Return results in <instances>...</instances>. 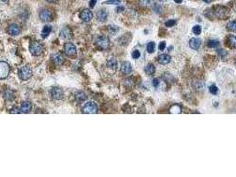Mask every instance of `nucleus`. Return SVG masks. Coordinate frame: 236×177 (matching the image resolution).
<instances>
[{"label":"nucleus","instance_id":"5701e85b","mask_svg":"<svg viewBox=\"0 0 236 177\" xmlns=\"http://www.w3.org/2000/svg\"><path fill=\"white\" fill-rule=\"evenodd\" d=\"M207 45H208V47H210V48H215V47H218V46L219 45V42H218V40L211 39V40H209V41H208Z\"/></svg>","mask_w":236,"mask_h":177},{"label":"nucleus","instance_id":"20e7f679","mask_svg":"<svg viewBox=\"0 0 236 177\" xmlns=\"http://www.w3.org/2000/svg\"><path fill=\"white\" fill-rule=\"evenodd\" d=\"M10 73V66L5 61H0V80L5 79Z\"/></svg>","mask_w":236,"mask_h":177},{"label":"nucleus","instance_id":"9b49d317","mask_svg":"<svg viewBox=\"0 0 236 177\" xmlns=\"http://www.w3.org/2000/svg\"><path fill=\"white\" fill-rule=\"evenodd\" d=\"M7 32L11 36H18L20 34V32H21V28L16 24H11L7 28Z\"/></svg>","mask_w":236,"mask_h":177},{"label":"nucleus","instance_id":"c9c22d12","mask_svg":"<svg viewBox=\"0 0 236 177\" xmlns=\"http://www.w3.org/2000/svg\"><path fill=\"white\" fill-rule=\"evenodd\" d=\"M159 83H160V82H159V80H158L157 78L154 79V81H153V85H154V87L157 88L158 85H159Z\"/></svg>","mask_w":236,"mask_h":177},{"label":"nucleus","instance_id":"c85d7f7f","mask_svg":"<svg viewBox=\"0 0 236 177\" xmlns=\"http://www.w3.org/2000/svg\"><path fill=\"white\" fill-rule=\"evenodd\" d=\"M210 92L211 94H213V95L218 94V87L215 86V85H211V86L210 87Z\"/></svg>","mask_w":236,"mask_h":177},{"label":"nucleus","instance_id":"412c9836","mask_svg":"<svg viewBox=\"0 0 236 177\" xmlns=\"http://www.w3.org/2000/svg\"><path fill=\"white\" fill-rule=\"evenodd\" d=\"M155 67L153 64H148L145 68V73L147 75H152L155 74Z\"/></svg>","mask_w":236,"mask_h":177},{"label":"nucleus","instance_id":"cd10ccee","mask_svg":"<svg viewBox=\"0 0 236 177\" xmlns=\"http://www.w3.org/2000/svg\"><path fill=\"white\" fill-rule=\"evenodd\" d=\"M192 30H193V34H195V35H200L201 32H202V28H201V26L196 25V26H194V27L193 28Z\"/></svg>","mask_w":236,"mask_h":177},{"label":"nucleus","instance_id":"f3484780","mask_svg":"<svg viewBox=\"0 0 236 177\" xmlns=\"http://www.w3.org/2000/svg\"><path fill=\"white\" fill-rule=\"evenodd\" d=\"M171 60H172V57L168 54H161L160 56H158V62L162 65H166L170 63Z\"/></svg>","mask_w":236,"mask_h":177},{"label":"nucleus","instance_id":"79ce46f5","mask_svg":"<svg viewBox=\"0 0 236 177\" xmlns=\"http://www.w3.org/2000/svg\"><path fill=\"white\" fill-rule=\"evenodd\" d=\"M203 1H204L205 3H210V2H211L212 0H203Z\"/></svg>","mask_w":236,"mask_h":177},{"label":"nucleus","instance_id":"dca6fc26","mask_svg":"<svg viewBox=\"0 0 236 177\" xmlns=\"http://www.w3.org/2000/svg\"><path fill=\"white\" fill-rule=\"evenodd\" d=\"M201 44H202V42L199 38H192L189 41V46L193 50H198Z\"/></svg>","mask_w":236,"mask_h":177},{"label":"nucleus","instance_id":"e433bc0d","mask_svg":"<svg viewBox=\"0 0 236 177\" xmlns=\"http://www.w3.org/2000/svg\"><path fill=\"white\" fill-rule=\"evenodd\" d=\"M21 112V110H19L17 107H14V108H12V111L10 112L11 114H20Z\"/></svg>","mask_w":236,"mask_h":177},{"label":"nucleus","instance_id":"423d86ee","mask_svg":"<svg viewBox=\"0 0 236 177\" xmlns=\"http://www.w3.org/2000/svg\"><path fill=\"white\" fill-rule=\"evenodd\" d=\"M39 18L42 21H45V22H48V21H51L52 19H53V13L50 10L48 9H45V10H42L39 13Z\"/></svg>","mask_w":236,"mask_h":177},{"label":"nucleus","instance_id":"473e14b6","mask_svg":"<svg viewBox=\"0 0 236 177\" xmlns=\"http://www.w3.org/2000/svg\"><path fill=\"white\" fill-rule=\"evenodd\" d=\"M139 57H140V52H139L138 50H136V51H134V52H132V58L134 59H139Z\"/></svg>","mask_w":236,"mask_h":177},{"label":"nucleus","instance_id":"c756f323","mask_svg":"<svg viewBox=\"0 0 236 177\" xmlns=\"http://www.w3.org/2000/svg\"><path fill=\"white\" fill-rule=\"evenodd\" d=\"M120 3H121V0H108L104 4H119Z\"/></svg>","mask_w":236,"mask_h":177},{"label":"nucleus","instance_id":"37998d69","mask_svg":"<svg viewBox=\"0 0 236 177\" xmlns=\"http://www.w3.org/2000/svg\"><path fill=\"white\" fill-rule=\"evenodd\" d=\"M1 1H3V2H7L8 0H1Z\"/></svg>","mask_w":236,"mask_h":177},{"label":"nucleus","instance_id":"ddd939ff","mask_svg":"<svg viewBox=\"0 0 236 177\" xmlns=\"http://www.w3.org/2000/svg\"><path fill=\"white\" fill-rule=\"evenodd\" d=\"M121 71L122 73H123L124 74H129L131 73L132 71V67H131V65L130 62L128 61H124L122 63L121 65Z\"/></svg>","mask_w":236,"mask_h":177},{"label":"nucleus","instance_id":"6e6552de","mask_svg":"<svg viewBox=\"0 0 236 177\" xmlns=\"http://www.w3.org/2000/svg\"><path fill=\"white\" fill-rule=\"evenodd\" d=\"M79 18L84 21H90L92 19V12L89 9H84L79 13Z\"/></svg>","mask_w":236,"mask_h":177},{"label":"nucleus","instance_id":"7c9ffc66","mask_svg":"<svg viewBox=\"0 0 236 177\" xmlns=\"http://www.w3.org/2000/svg\"><path fill=\"white\" fill-rule=\"evenodd\" d=\"M165 25H166L167 27H173V26L176 25V20H168V21L165 22Z\"/></svg>","mask_w":236,"mask_h":177},{"label":"nucleus","instance_id":"72a5a7b5","mask_svg":"<svg viewBox=\"0 0 236 177\" xmlns=\"http://www.w3.org/2000/svg\"><path fill=\"white\" fill-rule=\"evenodd\" d=\"M165 47H166V43L165 42H161L160 43V44H159V50L160 51H163L164 49H165Z\"/></svg>","mask_w":236,"mask_h":177},{"label":"nucleus","instance_id":"a878e982","mask_svg":"<svg viewBox=\"0 0 236 177\" xmlns=\"http://www.w3.org/2000/svg\"><path fill=\"white\" fill-rule=\"evenodd\" d=\"M227 28L229 30L236 32V20H231L229 21V23L227 24Z\"/></svg>","mask_w":236,"mask_h":177},{"label":"nucleus","instance_id":"4c0bfd02","mask_svg":"<svg viewBox=\"0 0 236 177\" xmlns=\"http://www.w3.org/2000/svg\"><path fill=\"white\" fill-rule=\"evenodd\" d=\"M96 3H97V0H91V1H90V6H91L92 8L94 7Z\"/></svg>","mask_w":236,"mask_h":177},{"label":"nucleus","instance_id":"b1692460","mask_svg":"<svg viewBox=\"0 0 236 177\" xmlns=\"http://www.w3.org/2000/svg\"><path fill=\"white\" fill-rule=\"evenodd\" d=\"M228 44L233 48H236V36L231 35V36H228Z\"/></svg>","mask_w":236,"mask_h":177},{"label":"nucleus","instance_id":"aec40b11","mask_svg":"<svg viewBox=\"0 0 236 177\" xmlns=\"http://www.w3.org/2000/svg\"><path fill=\"white\" fill-rule=\"evenodd\" d=\"M51 31H52V27H51V26H49V25H46V26H45V27H44V28L42 29V32H41V36H42L43 38H46V37H47V36L50 35Z\"/></svg>","mask_w":236,"mask_h":177},{"label":"nucleus","instance_id":"9d476101","mask_svg":"<svg viewBox=\"0 0 236 177\" xmlns=\"http://www.w3.org/2000/svg\"><path fill=\"white\" fill-rule=\"evenodd\" d=\"M51 96L53 98H54L56 100H59L63 97V90L59 87H54L51 90Z\"/></svg>","mask_w":236,"mask_h":177},{"label":"nucleus","instance_id":"f704fd0d","mask_svg":"<svg viewBox=\"0 0 236 177\" xmlns=\"http://www.w3.org/2000/svg\"><path fill=\"white\" fill-rule=\"evenodd\" d=\"M218 53L220 55V56H224V55H226V52L225 51V50H223V49H219V50H218Z\"/></svg>","mask_w":236,"mask_h":177},{"label":"nucleus","instance_id":"ea45409f","mask_svg":"<svg viewBox=\"0 0 236 177\" xmlns=\"http://www.w3.org/2000/svg\"><path fill=\"white\" fill-rule=\"evenodd\" d=\"M174 1H175V3H177V4H180V3H182L183 0H174Z\"/></svg>","mask_w":236,"mask_h":177},{"label":"nucleus","instance_id":"393cba45","mask_svg":"<svg viewBox=\"0 0 236 177\" xmlns=\"http://www.w3.org/2000/svg\"><path fill=\"white\" fill-rule=\"evenodd\" d=\"M155 44L154 42H150L148 43L147 46V50L149 53H153L155 52Z\"/></svg>","mask_w":236,"mask_h":177},{"label":"nucleus","instance_id":"0eeeda50","mask_svg":"<svg viewBox=\"0 0 236 177\" xmlns=\"http://www.w3.org/2000/svg\"><path fill=\"white\" fill-rule=\"evenodd\" d=\"M64 52L68 56H73L76 53V47L72 43H67L64 45Z\"/></svg>","mask_w":236,"mask_h":177},{"label":"nucleus","instance_id":"a19ab883","mask_svg":"<svg viewBox=\"0 0 236 177\" xmlns=\"http://www.w3.org/2000/svg\"><path fill=\"white\" fill-rule=\"evenodd\" d=\"M47 2H49V3H54V2H56V0H46Z\"/></svg>","mask_w":236,"mask_h":177},{"label":"nucleus","instance_id":"7ed1b4c3","mask_svg":"<svg viewBox=\"0 0 236 177\" xmlns=\"http://www.w3.org/2000/svg\"><path fill=\"white\" fill-rule=\"evenodd\" d=\"M98 106L94 102H87L83 107V113L87 114H94L98 113Z\"/></svg>","mask_w":236,"mask_h":177},{"label":"nucleus","instance_id":"4468645a","mask_svg":"<svg viewBox=\"0 0 236 177\" xmlns=\"http://www.w3.org/2000/svg\"><path fill=\"white\" fill-rule=\"evenodd\" d=\"M96 17H97L98 20H100V21H101V22H104V21H106L107 19H108V12H107L104 9H101V10H100V11L97 12V13H96Z\"/></svg>","mask_w":236,"mask_h":177},{"label":"nucleus","instance_id":"1a4fd4ad","mask_svg":"<svg viewBox=\"0 0 236 177\" xmlns=\"http://www.w3.org/2000/svg\"><path fill=\"white\" fill-rule=\"evenodd\" d=\"M214 13L216 14V16H218L220 19H226V17L227 16V10L226 7L223 6H217L215 8Z\"/></svg>","mask_w":236,"mask_h":177},{"label":"nucleus","instance_id":"2f4dec72","mask_svg":"<svg viewBox=\"0 0 236 177\" xmlns=\"http://www.w3.org/2000/svg\"><path fill=\"white\" fill-rule=\"evenodd\" d=\"M118 30V28L117 27H116V26H113V25H110L109 26V31H110V33L111 34H116L117 33V31Z\"/></svg>","mask_w":236,"mask_h":177},{"label":"nucleus","instance_id":"58836bf2","mask_svg":"<svg viewBox=\"0 0 236 177\" xmlns=\"http://www.w3.org/2000/svg\"><path fill=\"white\" fill-rule=\"evenodd\" d=\"M122 10H123V7H118L117 8V12H122Z\"/></svg>","mask_w":236,"mask_h":177},{"label":"nucleus","instance_id":"39448f33","mask_svg":"<svg viewBox=\"0 0 236 177\" xmlns=\"http://www.w3.org/2000/svg\"><path fill=\"white\" fill-rule=\"evenodd\" d=\"M96 44L101 49H107L109 46V40L107 36H101L96 39Z\"/></svg>","mask_w":236,"mask_h":177},{"label":"nucleus","instance_id":"2eb2a0df","mask_svg":"<svg viewBox=\"0 0 236 177\" xmlns=\"http://www.w3.org/2000/svg\"><path fill=\"white\" fill-rule=\"evenodd\" d=\"M52 60H53V62L55 65L60 66L64 62V58H63V56L60 53H54V54L52 55Z\"/></svg>","mask_w":236,"mask_h":177},{"label":"nucleus","instance_id":"4be33fe9","mask_svg":"<svg viewBox=\"0 0 236 177\" xmlns=\"http://www.w3.org/2000/svg\"><path fill=\"white\" fill-rule=\"evenodd\" d=\"M107 65L109 68H112V69H116L117 68V62L115 59H110L108 60L107 62Z\"/></svg>","mask_w":236,"mask_h":177},{"label":"nucleus","instance_id":"6ab92c4d","mask_svg":"<svg viewBox=\"0 0 236 177\" xmlns=\"http://www.w3.org/2000/svg\"><path fill=\"white\" fill-rule=\"evenodd\" d=\"M75 99L79 103H83L87 99V96L84 91H78L75 93Z\"/></svg>","mask_w":236,"mask_h":177},{"label":"nucleus","instance_id":"f03ea898","mask_svg":"<svg viewBox=\"0 0 236 177\" xmlns=\"http://www.w3.org/2000/svg\"><path fill=\"white\" fill-rule=\"evenodd\" d=\"M32 76V69L29 66H24L19 70V77L22 81H27Z\"/></svg>","mask_w":236,"mask_h":177},{"label":"nucleus","instance_id":"bb28decb","mask_svg":"<svg viewBox=\"0 0 236 177\" xmlns=\"http://www.w3.org/2000/svg\"><path fill=\"white\" fill-rule=\"evenodd\" d=\"M171 113L172 114H180L181 113V107L178 105H175L171 108Z\"/></svg>","mask_w":236,"mask_h":177},{"label":"nucleus","instance_id":"f8f14e48","mask_svg":"<svg viewBox=\"0 0 236 177\" xmlns=\"http://www.w3.org/2000/svg\"><path fill=\"white\" fill-rule=\"evenodd\" d=\"M72 36H73L72 35V31H71V29L68 27H64V28H61V30H60V36L63 39L68 40V39H70L72 37Z\"/></svg>","mask_w":236,"mask_h":177},{"label":"nucleus","instance_id":"a211bd4d","mask_svg":"<svg viewBox=\"0 0 236 177\" xmlns=\"http://www.w3.org/2000/svg\"><path fill=\"white\" fill-rule=\"evenodd\" d=\"M31 108H32V105H31V103L29 102V101H25V102H23V103L21 104V112L24 113V114L29 113L30 110H31Z\"/></svg>","mask_w":236,"mask_h":177},{"label":"nucleus","instance_id":"f257e3e1","mask_svg":"<svg viewBox=\"0 0 236 177\" xmlns=\"http://www.w3.org/2000/svg\"><path fill=\"white\" fill-rule=\"evenodd\" d=\"M29 52L34 56H39L43 52V46L37 41H31L29 44Z\"/></svg>","mask_w":236,"mask_h":177}]
</instances>
